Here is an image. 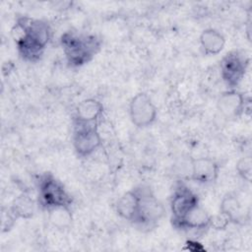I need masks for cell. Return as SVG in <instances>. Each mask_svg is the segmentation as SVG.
I'll return each instance as SVG.
<instances>
[{
  "label": "cell",
  "mask_w": 252,
  "mask_h": 252,
  "mask_svg": "<svg viewBox=\"0 0 252 252\" xmlns=\"http://www.w3.org/2000/svg\"><path fill=\"white\" fill-rule=\"evenodd\" d=\"M12 35L21 56L27 61H36L49 41L50 30L43 21L24 17L17 21Z\"/></svg>",
  "instance_id": "6da1fadb"
},
{
  "label": "cell",
  "mask_w": 252,
  "mask_h": 252,
  "mask_svg": "<svg viewBox=\"0 0 252 252\" xmlns=\"http://www.w3.org/2000/svg\"><path fill=\"white\" fill-rule=\"evenodd\" d=\"M61 44L67 61L72 66L88 63L99 48V41L95 36L81 35L72 32L62 35Z\"/></svg>",
  "instance_id": "7a4b0ae2"
},
{
  "label": "cell",
  "mask_w": 252,
  "mask_h": 252,
  "mask_svg": "<svg viewBox=\"0 0 252 252\" xmlns=\"http://www.w3.org/2000/svg\"><path fill=\"white\" fill-rule=\"evenodd\" d=\"M38 201L47 211L55 207H70L73 202L63 184L50 173H44L39 177Z\"/></svg>",
  "instance_id": "3957f363"
},
{
  "label": "cell",
  "mask_w": 252,
  "mask_h": 252,
  "mask_svg": "<svg viewBox=\"0 0 252 252\" xmlns=\"http://www.w3.org/2000/svg\"><path fill=\"white\" fill-rule=\"evenodd\" d=\"M140 202L133 223L140 228H152L164 215V208L148 186L138 187Z\"/></svg>",
  "instance_id": "277c9868"
},
{
  "label": "cell",
  "mask_w": 252,
  "mask_h": 252,
  "mask_svg": "<svg viewBox=\"0 0 252 252\" xmlns=\"http://www.w3.org/2000/svg\"><path fill=\"white\" fill-rule=\"evenodd\" d=\"M249 59L238 50H233L223 56L220 61V75L225 85L234 90L242 81L248 66Z\"/></svg>",
  "instance_id": "5b68a950"
},
{
  "label": "cell",
  "mask_w": 252,
  "mask_h": 252,
  "mask_svg": "<svg viewBox=\"0 0 252 252\" xmlns=\"http://www.w3.org/2000/svg\"><path fill=\"white\" fill-rule=\"evenodd\" d=\"M101 144V138L97 131L96 122L85 123L76 121L73 135V145L80 157H89L95 152Z\"/></svg>",
  "instance_id": "8992f818"
},
{
  "label": "cell",
  "mask_w": 252,
  "mask_h": 252,
  "mask_svg": "<svg viewBox=\"0 0 252 252\" xmlns=\"http://www.w3.org/2000/svg\"><path fill=\"white\" fill-rule=\"evenodd\" d=\"M197 205H199L197 195L184 183H177L170 200L171 220L174 226L177 227L183 218Z\"/></svg>",
  "instance_id": "52a82bcc"
},
{
  "label": "cell",
  "mask_w": 252,
  "mask_h": 252,
  "mask_svg": "<svg viewBox=\"0 0 252 252\" xmlns=\"http://www.w3.org/2000/svg\"><path fill=\"white\" fill-rule=\"evenodd\" d=\"M129 113L130 119L135 126L145 128L156 121L158 110L149 94L139 93L130 101Z\"/></svg>",
  "instance_id": "ba28073f"
},
{
  "label": "cell",
  "mask_w": 252,
  "mask_h": 252,
  "mask_svg": "<svg viewBox=\"0 0 252 252\" xmlns=\"http://www.w3.org/2000/svg\"><path fill=\"white\" fill-rule=\"evenodd\" d=\"M217 107L223 117L227 119L237 118L245 109V98L241 93L228 90L219 96Z\"/></svg>",
  "instance_id": "9c48e42d"
},
{
  "label": "cell",
  "mask_w": 252,
  "mask_h": 252,
  "mask_svg": "<svg viewBox=\"0 0 252 252\" xmlns=\"http://www.w3.org/2000/svg\"><path fill=\"white\" fill-rule=\"evenodd\" d=\"M219 171L220 166L213 158H198L192 159L190 178L201 184H209L217 180Z\"/></svg>",
  "instance_id": "30bf717a"
},
{
  "label": "cell",
  "mask_w": 252,
  "mask_h": 252,
  "mask_svg": "<svg viewBox=\"0 0 252 252\" xmlns=\"http://www.w3.org/2000/svg\"><path fill=\"white\" fill-rule=\"evenodd\" d=\"M140 192L139 188L135 187L124 193L116 203V212L124 220L133 221L139 207Z\"/></svg>",
  "instance_id": "8fae6325"
},
{
  "label": "cell",
  "mask_w": 252,
  "mask_h": 252,
  "mask_svg": "<svg viewBox=\"0 0 252 252\" xmlns=\"http://www.w3.org/2000/svg\"><path fill=\"white\" fill-rule=\"evenodd\" d=\"M102 103L97 99H84L78 104L76 108V121L85 123L96 122L97 118L102 114Z\"/></svg>",
  "instance_id": "7c38bea8"
},
{
  "label": "cell",
  "mask_w": 252,
  "mask_h": 252,
  "mask_svg": "<svg viewBox=\"0 0 252 252\" xmlns=\"http://www.w3.org/2000/svg\"><path fill=\"white\" fill-rule=\"evenodd\" d=\"M223 35L215 29H207L200 35V45L206 55H217L224 47Z\"/></svg>",
  "instance_id": "4fadbf2b"
},
{
  "label": "cell",
  "mask_w": 252,
  "mask_h": 252,
  "mask_svg": "<svg viewBox=\"0 0 252 252\" xmlns=\"http://www.w3.org/2000/svg\"><path fill=\"white\" fill-rule=\"evenodd\" d=\"M210 219L211 216L200 205H197L183 218L177 227L189 229L205 228L210 225Z\"/></svg>",
  "instance_id": "5bb4252c"
},
{
  "label": "cell",
  "mask_w": 252,
  "mask_h": 252,
  "mask_svg": "<svg viewBox=\"0 0 252 252\" xmlns=\"http://www.w3.org/2000/svg\"><path fill=\"white\" fill-rule=\"evenodd\" d=\"M220 213L225 215L230 222H239L241 220V205L238 199L231 194L224 196L220 203Z\"/></svg>",
  "instance_id": "9a60e30c"
},
{
  "label": "cell",
  "mask_w": 252,
  "mask_h": 252,
  "mask_svg": "<svg viewBox=\"0 0 252 252\" xmlns=\"http://www.w3.org/2000/svg\"><path fill=\"white\" fill-rule=\"evenodd\" d=\"M10 210L16 219H30L33 215L34 204L28 195L22 194L15 199Z\"/></svg>",
  "instance_id": "2e32d148"
},
{
  "label": "cell",
  "mask_w": 252,
  "mask_h": 252,
  "mask_svg": "<svg viewBox=\"0 0 252 252\" xmlns=\"http://www.w3.org/2000/svg\"><path fill=\"white\" fill-rule=\"evenodd\" d=\"M49 220L57 228H66L72 222L70 207H55L48 210Z\"/></svg>",
  "instance_id": "e0dca14e"
},
{
  "label": "cell",
  "mask_w": 252,
  "mask_h": 252,
  "mask_svg": "<svg viewBox=\"0 0 252 252\" xmlns=\"http://www.w3.org/2000/svg\"><path fill=\"white\" fill-rule=\"evenodd\" d=\"M236 171L245 181L250 182L252 175V160L250 157L241 158L236 164Z\"/></svg>",
  "instance_id": "ac0fdd59"
},
{
  "label": "cell",
  "mask_w": 252,
  "mask_h": 252,
  "mask_svg": "<svg viewBox=\"0 0 252 252\" xmlns=\"http://www.w3.org/2000/svg\"><path fill=\"white\" fill-rule=\"evenodd\" d=\"M16 217L12 214L11 210L7 209L6 211H3L2 212V215H1V227H2V231L5 232V231H9L14 223H15V220H16Z\"/></svg>",
  "instance_id": "d6986e66"
},
{
  "label": "cell",
  "mask_w": 252,
  "mask_h": 252,
  "mask_svg": "<svg viewBox=\"0 0 252 252\" xmlns=\"http://www.w3.org/2000/svg\"><path fill=\"white\" fill-rule=\"evenodd\" d=\"M229 222L230 221L227 219V217L220 212L219 214L211 217V219H210V225H212L215 229H224L228 225Z\"/></svg>",
  "instance_id": "ffe728a7"
}]
</instances>
